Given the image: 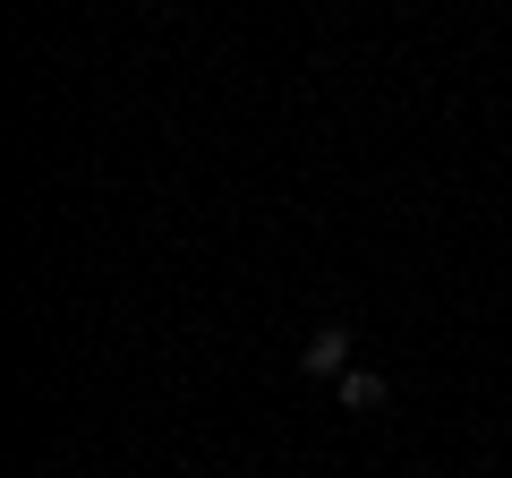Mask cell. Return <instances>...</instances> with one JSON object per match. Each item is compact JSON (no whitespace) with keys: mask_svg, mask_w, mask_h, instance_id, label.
<instances>
[{"mask_svg":"<svg viewBox=\"0 0 512 478\" xmlns=\"http://www.w3.org/2000/svg\"><path fill=\"white\" fill-rule=\"evenodd\" d=\"M299 368H308L316 385H325V376H350V333H342V325L308 333V342H299Z\"/></svg>","mask_w":512,"mask_h":478,"instance_id":"obj_1","label":"cell"},{"mask_svg":"<svg viewBox=\"0 0 512 478\" xmlns=\"http://www.w3.org/2000/svg\"><path fill=\"white\" fill-rule=\"evenodd\" d=\"M333 393H342V410H359V419H367V410H384V393H393V385H384L376 368H350V376H333Z\"/></svg>","mask_w":512,"mask_h":478,"instance_id":"obj_2","label":"cell"}]
</instances>
